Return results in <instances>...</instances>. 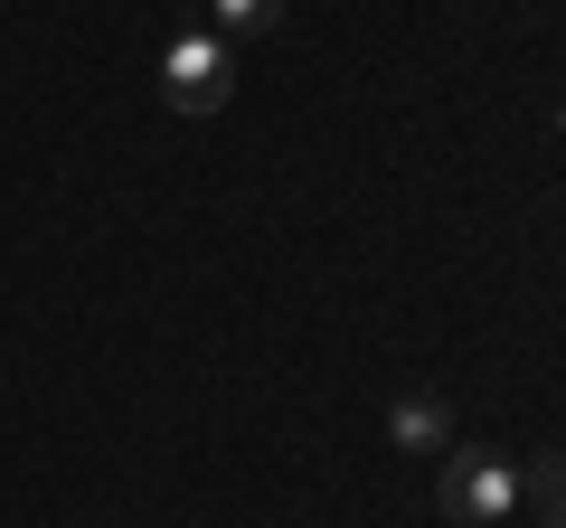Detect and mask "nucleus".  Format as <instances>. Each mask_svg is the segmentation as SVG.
I'll return each mask as SVG.
<instances>
[{
    "mask_svg": "<svg viewBox=\"0 0 566 528\" xmlns=\"http://www.w3.org/2000/svg\"><path fill=\"white\" fill-rule=\"evenodd\" d=\"M434 500H444V519L491 528L510 500H520V472H510L501 453H463V444H453V453H444V482H434Z\"/></svg>",
    "mask_w": 566,
    "mask_h": 528,
    "instance_id": "nucleus-1",
    "label": "nucleus"
},
{
    "mask_svg": "<svg viewBox=\"0 0 566 528\" xmlns=\"http://www.w3.org/2000/svg\"><path fill=\"white\" fill-rule=\"evenodd\" d=\"M387 444L397 453H453V406L424 387V397H397L387 406Z\"/></svg>",
    "mask_w": 566,
    "mask_h": 528,
    "instance_id": "nucleus-3",
    "label": "nucleus"
},
{
    "mask_svg": "<svg viewBox=\"0 0 566 528\" xmlns=\"http://www.w3.org/2000/svg\"><path fill=\"white\" fill-rule=\"evenodd\" d=\"M161 95H170V114H218V104L237 95V57H227V39H170Z\"/></svg>",
    "mask_w": 566,
    "mask_h": 528,
    "instance_id": "nucleus-2",
    "label": "nucleus"
},
{
    "mask_svg": "<svg viewBox=\"0 0 566 528\" xmlns=\"http://www.w3.org/2000/svg\"><path fill=\"white\" fill-rule=\"evenodd\" d=\"M538 528H566V500H538Z\"/></svg>",
    "mask_w": 566,
    "mask_h": 528,
    "instance_id": "nucleus-6",
    "label": "nucleus"
},
{
    "mask_svg": "<svg viewBox=\"0 0 566 528\" xmlns=\"http://www.w3.org/2000/svg\"><path fill=\"white\" fill-rule=\"evenodd\" d=\"M218 10V29H274L283 20V0H208Z\"/></svg>",
    "mask_w": 566,
    "mask_h": 528,
    "instance_id": "nucleus-4",
    "label": "nucleus"
},
{
    "mask_svg": "<svg viewBox=\"0 0 566 528\" xmlns=\"http://www.w3.org/2000/svg\"><path fill=\"white\" fill-rule=\"evenodd\" d=\"M520 490L528 500H566V453H538V463L520 472Z\"/></svg>",
    "mask_w": 566,
    "mask_h": 528,
    "instance_id": "nucleus-5",
    "label": "nucleus"
}]
</instances>
